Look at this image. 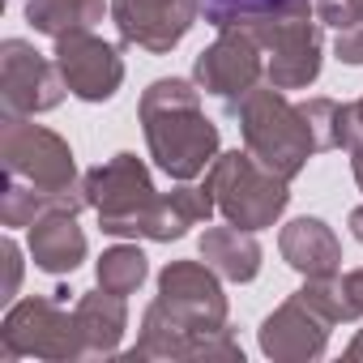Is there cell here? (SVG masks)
<instances>
[{"mask_svg": "<svg viewBox=\"0 0 363 363\" xmlns=\"http://www.w3.org/2000/svg\"><path fill=\"white\" fill-rule=\"evenodd\" d=\"M350 167H354V179H359V189H363V154H350Z\"/></svg>", "mask_w": 363, "mask_h": 363, "instance_id": "30", "label": "cell"}, {"mask_svg": "<svg viewBox=\"0 0 363 363\" xmlns=\"http://www.w3.org/2000/svg\"><path fill=\"white\" fill-rule=\"evenodd\" d=\"M0 257H5V269H9V278H5V299H13V295H18V282H22V252H18L13 240H5V244H0Z\"/></svg>", "mask_w": 363, "mask_h": 363, "instance_id": "27", "label": "cell"}, {"mask_svg": "<svg viewBox=\"0 0 363 363\" xmlns=\"http://www.w3.org/2000/svg\"><path fill=\"white\" fill-rule=\"evenodd\" d=\"M282 261L303 278H333L342 265V244L320 218H295L278 235Z\"/></svg>", "mask_w": 363, "mask_h": 363, "instance_id": "16", "label": "cell"}, {"mask_svg": "<svg viewBox=\"0 0 363 363\" xmlns=\"http://www.w3.org/2000/svg\"><path fill=\"white\" fill-rule=\"evenodd\" d=\"M333 56L342 65H363V26H350V30H337V43H333Z\"/></svg>", "mask_w": 363, "mask_h": 363, "instance_id": "26", "label": "cell"}, {"mask_svg": "<svg viewBox=\"0 0 363 363\" xmlns=\"http://www.w3.org/2000/svg\"><path fill=\"white\" fill-rule=\"evenodd\" d=\"M235 120H240V133H244V150L265 162L269 171H278L282 179H295L308 158L316 154V141L308 133V120L299 111V103H291L278 86H252L240 103L227 107Z\"/></svg>", "mask_w": 363, "mask_h": 363, "instance_id": "2", "label": "cell"}, {"mask_svg": "<svg viewBox=\"0 0 363 363\" xmlns=\"http://www.w3.org/2000/svg\"><path fill=\"white\" fill-rule=\"evenodd\" d=\"M303 295L337 325L346 320H359L363 316V269H350V274H333V278H308Z\"/></svg>", "mask_w": 363, "mask_h": 363, "instance_id": "21", "label": "cell"}, {"mask_svg": "<svg viewBox=\"0 0 363 363\" xmlns=\"http://www.w3.org/2000/svg\"><path fill=\"white\" fill-rule=\"evenodd\" d=\"M0 167L9 179L35 184L43 193H77V162L60 133L30 124L26 116H5L0 124Z\"/></svg>", "mask_w": 363, "mask_h": 363, "instance_id": "5", "label": "cell"}, {"mask_svg": "<svg viewBox=\"0 0 363 363\" xmlns=\"http://www.w3.org/2000/svg\"><path fill=\"white\" fill-rule=\"evenodd\" d=\"M206 189H210L218 214L231 227H244V231L274 227L282 218V210L291 206V179H282L278 171H269L265 162H257L248 150L218 154L210 162Z\"/></svg>", "mask_w": 363, "mask_h": 363, "instance_id": "3", "label": "cell"}, {"mask_svg": "<svg viewBox=\"0 0 363 363\" xmlns=\"http://www.w3.org/2000/svg\"><path fill=\"white\" fill-rule=\"evenodd\" d=\"M141 128L150 158L158 162L162 175L189 184L197 179L214 158H218V128L201 111V90L197 82L184 77H158L141 94Z\"/></svg>", "mask_w": 363, "mask_h": 363, "instance_id": "1", "label": "cell"}, {"mask_svg": "<svg viewBox=\"0 0 363 363\" xmlns=\"http://www.w3.org/2000/svg\"><path fill=\"white\" fill-rule=\"evenodd\" d=\"M342 107L346 103H333V99H308V103H299V111L308 120V133L316 141V154L342 145Z\"/></svg>", "mask_w": 363, "mask_h": 363, "instance_id": "24", "label": "cell"}, {"mask_svg": "<svg viewBox=\"0 0 363 363\" xmlns=\"http://www.w3.org/2000/svg\"><path fill=\"white\" fill-rule=\"evenodd\" d=\"M354 111H359V116H363V99H359V103H354Z\"/></svg>", "mask_w": 363, "mask_h": 363, "instance_id": "31", "label": "cell"}, {"mask_svg": "<svg viewBox=\"0 0 363 363\" xmlns=\"http://www.w3.org/2000/svg\"><path fill=\"white\" fill-rule=\"evenodd\" d=\"M201 18V0H111V22L128 48L167 56Z\"/></svg>", "mask_w": 363, "mask_h": 363, "instance_id": "11", "label": "cell"}, {"mask_svg": "<svg viewBox=\"0 0 363 363\" xmlns=\"http://www.w3.org/2000/svg\"><path fill=\"white\" fill-rule=\"evenodd\" d=\"M30 257H35V269L43 274H56V278L73 274L86 261V235L77 227V214H65V210L43 214L30 227Z\"/></svg>", "mask_w": 363, "mask_h": 363, "instance_id": "17", "label": "cell"}, {"mask_svg": "<svg viewBox=\"0 0 363 363\" xmlns=\"http://www.w3.org/2000/svg\"><path fill=\"white\" fill-rule=\"evenodd\" d=\"M60 77L69 86V94H77L82 103H107L120 82H124V60L111 43H103L99 35L82 30V35H65L56 39V56Z\"/></svg>", "mask_w": 363, "mask_h": 363, "instance_id": "13", "label": "cell"}, {"mask_svg": "<svg viewBox=\"0 0 363 363\" xmlns=\"http://www.w3.org/2000/svg\"><path fill=\"white\" fill-rule=\"evenodd\" d=\"M252 39L261 43L265 56V82L278 90H308L320 77V22L312 13H286V18H265L248 22Z\"/></svg>", "mask_w": 363, "mask_h": 363, "instance_id": "7", "label": "cell"}, {"mask_svg": "<svg viewBox=\"0 0 363 363\" xmlns=\"http://www.w3.org/2000/svg\"><path fill=\"white\" fill-rule=\"evenodd\" d=\"M145 274H150V265L137 244H116L99 257V286L111 295H133L145 282Z\"/></svg>", "mask_w": 363, "mask_h": 363, "instance_id": "23", "label": "cell"}, {"mask_svg": "<svg viewBox=\"0 0 363 363\" xmlns=\"http://www.w3.org/2000/svg\"><path fill=\"white\" fill-rule=\"evenodd\" d=\"M316 18L337 30L363 26V0H316Z\"/></svg>", "mask_w": 363, "mask_h": 363, "instance_id": "25", "label": "cell"}, {"mask_svg": "<svg viewBox=\"0 0 363 363\" xmlns=\"http://www.w3.org/2000/svg\"><path fill=\"white\" fill-rule=\"evenodd\" d=\"M346 359H350V363H363V329H359V333H354V342L346 346Z\"/></svg>", "mask_w": 363, "mask_h": 363, "instance_id": "28", "label": "cell"}, {"mask_svg": "<svg viewBox=\"0 0 363 363\" xmlns=\"http://www.w3.org/2000/svg\"><path fill=\"white\" fill-rule=\"evenodd\" d=\"M350 235L363 244V206H359V210H350Z\"/></svg>", "mask_w": 363, "mask_h": 363, "instance_id": "29", "label": "cell"}, {"mask_svg": "<svg viewBox=\"0 0 363 363\" xmlns=\"http://www.w3.org/2000/svg\"><path fill=\"white\" fill-rule=\"evenodd\" d=\"M214 210H218V206H214V197H210L206 184H201V189L179 184L175 193H162V197L145 210L137 235H141V240H154V244H171V240H179V235H189V227L210 223Z\"/></svg>", "mask_w": 363, "mask_h": 363, "instance_id": "15", "label": "cell"}, {"mask_svg": "<svg viewBox=\"0 0 363 363\" xmlns=\"http://www.w3.org/2000/svg\"><path fill=\"white\" fill-rule=\"evenodd\" d=\"M128 359H231L235 363V359H244V350L231 337V329L189 333V329H179L158 303H150L145 316H141V337L128 350Z\"/></svg>", "mask_w": 363, "mask_h": 363, "instance_id": "14", "label": "cell"}, {"mask_svg": "<svg viewBox=\"0 0 363 363\" xmlns=\"http://www.w3.org/2000/svg\"><path fill=\"white\" fill-rule=\"evenodd\" d=\"M103 9L107 0H26V22L48 39H65L94 30L103 22Z\"/></svg>", "mask_w": 363, "mask_h": 363, "instance_id": "20", "label": "cell"}, {"mask_svg": "<svg viewBox=\"0 0 363 363\" xmlns=\"http://www.w3.org/2000/svg\"><path fill=\"white\" fill-rule=\"evenodd\" d=\"M77 325H82V337H86V359H107L120 350V337L128 329V303L124 295H111V291H86L77 299Z\"/></svg>", "mask_w": 363, "mask_h": 363, "instance_id": "18", "label": "cell"}, {"mask_svg": "<svg viewBox=\"0 0 363 363\" xmlns=\"http://www.w3.org/2000/svg\"><path fill=\"white\" fill-rule=\"evenodd\" d=\"M82 193H86V206L99 214V227L107 235H133V240H137L145 210L158 201L150 167L137 154H116L111 162L86 171Z\"/></svg>", "mask_w": 363, "mask_h": 363, "instance_id": "6", "label": "cell"}, {"mask_svg": "<svg viewBox=\"0 0 363 363\" xmlns=\"http://www.w3.org/2000/svg\"><path fill=\"white\" fill-rule=\"evenodd\" d=\"M0 359H52V363H73L86 359V337L77 325V312H65V299H22L9 308L0 325Z\"/></svg>", "mask_w": 363, "mask_h": 363, "instance_id": "4", "label": "cell"}, {"mask_svg": "<svg viewBox=\"0 0 363 363\" xmlns=\"http://www.w3.org/2000/svg\"><path fill=\"white\" fill-rule=\"evenodd\" d=\"M312 0H201V13L210 26H248L265 18H286V13H308Z\"/></svg>", "mask_w": 363, "mask_h": 363, "instance_id": "22", "label": "cell"}, {"mask_svg": "<svg viewBox=\"0 0 363 363\" xmlns=\"http://www.w3.org/2000/svg\"><path fill=\"white\" fill-rule=\"evenodd\" d=\"M69 94L60 65L35 52L26 39H5L0 43V107L5 116H39L60 107Z\"/></svg>", "mask_w": 363, "mask_h": 363, "instance_id": "8", "label": "cell"}, {"mask_svg": "<svg viewBox=\"0 0 363 363\" xmlns=\"http://www.w3.org/2000/svg\"><path fill=\"white\" fill-rule=\"evenodd\" d=\"M154 303L189 333L227 329V295L218 286V274L201 261H171L158 274V299Z\"/></svg>", "mask_w": 363, "mask_h": 363, "instance_id": "9", "label": "cell"}, {"mask_svg": "<svg viewBox=\"0 0 363 363\" xmlns=\"http://www.w3.org/2000/svg\"><path fill=\"white\" fill-rule=\"evenodd\" d=\"M261 77H265V56H261V43L252 39L248 26L218 30V39L193 65L197 90H206L210 99H218L227 107L240 103L252 86H261Z\"/></svg>", "mask_w": 363, "mask_h": 363, "instance_id": "10", "label": "cell"}, {"mask_svg": "<svg viewBox=\"0 0 363 363\" xmlns=\"http://www.w3.org/2000/svg\"><path fill=\"white\" fill-rule=\"evenodd\" d=\"M201 257L227 282H252L261 274V244H257V235L244 231V227H231V223L227 227H210L201 235Z\"/></svg>", "mask_w": 363, "mask_h": 363, "instance_id": "19", "label": "cell"}, {"mask_svg": "<svg viewBox=\"0 0 363 363\" xmlns=\"http://www.w3.org/2000/svg\"><path fill=\"white\" fill-rule=\"evenodd\" d=\"M329 329H333V320L303 291H295L278 312H269L261 320V350L278 363H312L325 354Z\"/></svg>", "mask_w": 363, "mask_h": 363, "instance_id": "12", "label": "cell"}]
</instances>
